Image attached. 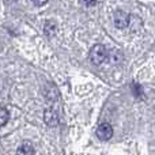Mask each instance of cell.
<instances>
[{"instance_id":"6da1fadb","label":"cell","mask_w":155,"mask_h":155,"mask_svg":"<svg viewBox=\"0 0 155 155\" xmlns=\"http://www.w3.org/2000/svg\"><path fill=\"white\" fill-rule=\"evenodd\" d=\"M88 57H90L91 63L94 65H101L102 63L106 60L107 57V51L102 44H97L93 48L90 49V53H88Z\"/></svg>"},{"instance_id":"7a4b0ae2","label":"cell","mask_w":155,"mask_h":155,"mask_svg":"<svg viewBox=\"0 0 155 155\" xmlns=\"http://www.w3.org/2000/svg\"><path fill=\"white\" fill-rule=\"evenodd\" d=\"M129 16H131V15H128L125 11L117 10L114 12V16H113L114 26L117 27V29H125V27H128L129 21H131V18H129Z\"/></svg>"},{"instance_id":"3957f363","label":"cell","mask_w":155,"mask_h":155,"mask_svg":"<svg viewBox=\"0 0 155 155\" xmlns=\"http://www.w3.org/2000/svg\"><path fill=\"white\" fill-rule=\"evenodd\" d=\"M97 136H98V139L102 140V142L109 140L110 137L113 136L112 125H110V124H107V123H102L101 125H98V128H97Z\"/></svg>"},{"instance_id":"277c9868","label":"cell","mask_w":155,"mask_h":155,"mask_svg":"<svg viewBox=\"0 0 155 155\" xmlns=\"http://www.w3.org/2000/svg\"><path fill=\"white\" fill-rule=\"evenodd\" d=\"M44 121L48 127H56L59 124V114L53 107H46L44 112Z\"/></svg>"},{"instance_id":"5b68a950","label":"cell","mask_w":155,"mask_h":155,"mask_svg":"<svg viewBox=\"0 0 155 155\" xmlns=\"http://www.w3.org/2000/svg\"><path fill=\"white\" fill-rule=\"evenodd\" d=\"M45 97L49 102H54L59 99V91H57V87L52 83H48L45 87Z\"/></svg>"},{"instance_id":"8992f818","label":"cell","mask_w":155,"mask_h":155,"mask_svg":"<svg viewBox=\"0 0 155 155\" xmlns=\"http://www.w3.org/2000/svg\"><path fill=\"white\" fill-rule=\"evenodd\" d=\"M16 155H34V147L30 142H23L16 150Z\"/></svg>"},{"instance_id":"52a82bcc","label":"cell","mask_w":155,"mask_h":155,"mask_svg":"<svg viewBox=\"0 0 155 155\" xmlns=\"http://www.w3.org/2000/svg\"><path fill=\"white\" fill-rule=\"evenodd\" d=\"M57 31V27H56V23L53 21H46L45 25H44V33H45L46 37H52L54 35Z\"/></svg>"},{"instance_id":"ba28073f","label":"cell","mask_w":155,"mask_h":155,"mask_svg":"<svg viewBox=\"0 0 155 155\" xmlns=\"http://www.w3.org/2000/svg\"><path fill=\"white\" fill-rule=\"evenodd\" d=\"M8 121V110L5 107H2L0 109V125L4 127Z\"/></svg>"},{"instance_id":"9c48e42d","label":"cell","mask_w":155,"mask_h":155,"mask_svg":"<svg viewBox=\"0 0 155 155\" xmlns=\"http://www.w3.org/2000/svg\"><path fill=\"white\" fill-rule=\"evenodd\" d=\"M132 90H134V93L136 97L143 95V88H142V86H139L137 83H134V84H132Z\"/></svg>"},{"instance_id":"30bf717a","label":"cell","mask_w":155,"mask_h":155,"mask_svg":"<svg viewBox=\"0 0 155 155\" xmlns=\"http://www.w3.org/2000/svg\"><path fill=\"white\" fill-rule=\"evenodd\" d=\"M33 4L37 5V7H42V5H45L46 3H48V0H31Z\"/></svg>"},{"instance_id":"8fae6325","label":"cell","mask_w":155,"mask_h":155,"mask_svg":"<svg viewBox=\"0 0 155 155\" xmlns=\"http://www.w3.org/2000/svg\"><path fill=\"white\" fill-rule=\"evenodd\" d=\"M84 2L87 3L88 5H90V4H94V3H95V0H84Z\"/></svg>"},{"instance_id":"7c38bea8","label":"cell","mask_w":155,"mask_h":155,"mask_svg":"<svg viewBox=\"0 0 155 155\" xmlns=\"http://www.w3.org/2000/svg\"><path fill=\"white\" fill-rule=\"evenodd\" d=\"M8 2H15V0H8Z\"/></svg>"}]
</instances>
